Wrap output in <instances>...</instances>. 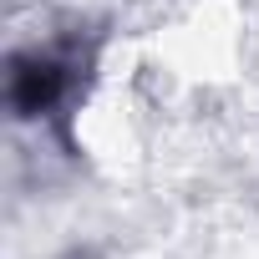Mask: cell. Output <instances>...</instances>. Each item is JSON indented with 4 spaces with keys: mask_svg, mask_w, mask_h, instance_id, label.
<instances>
[{
    "mask_svg": "<svg viewBox=\"0 0 259 259\" xmlns=\"http://www.w3.org/2000/svg\"><path fill=\"white\" fill-rule=\"evenodd\" d=\"M6 97H11L16 117H46L66 97V66L46 51H21V56H11Z\"/></svg>",
    "mask_w": 259,
    "mask_h": 259,
    "instance_id": "1",
    "label": "cell"
}]
</instances>
